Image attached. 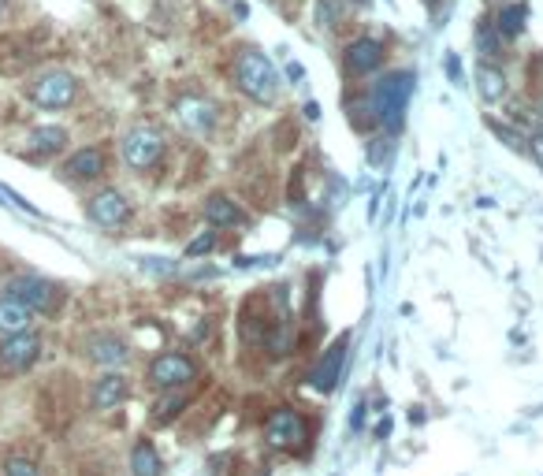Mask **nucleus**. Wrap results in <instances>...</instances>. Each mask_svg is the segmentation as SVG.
<instances>
[{
  "label": "nucleus",
  "mask_w": 543,
  "mask_h": 476,
  "mask_svg": "<svg viewBox=\"0 0 543 476\" xmlns=\"http://www.w3.org/2000/svg\"><path fill=\"white\" fill-rule=\"evenodd\" d=\"M477 49L484 60H495V56H503L499 53V30H495V23L491 19H480V27H477Z\"/></svg>",
  "instance_id": "obj_23"
},
{
  "label": "nucleus",
  "mask_w": 543,
  "mask_h": 476,
  "mask_svg": "<svg viewBox=\"0 0 543 476\" xmlns=\"http://www.w3.org/2000/svg\"><path fill=\"white\" fill-rule=\"evenodd\" d=\"M216 119H220L216 105H212V101H205V97H198V93H186V97H179V101H175V123H179L186 134H194V138H205V134H212Z\"/></svg>",
  "instance_id": "obj_9"
},
{
  "label": "nucleus",
  "mask_w": 543,
  "mask_h": 476,
  "mask_svg": "<svg viewBox=\"0 0 543 476\" xmlns=\"http://www.w3.org/2000/svg\"><path fill=\"white\" fill-rule=\"evenodd\" d=\"M287 79H294V82L302 79V67H298V64H287Z\"/></svg>",
  "instance_id": "obj_32"
},
{
  "label": "nucleus",
  "mask_w": 543,
  "mask_h": 476,
  "mask_svg": "<svg viewBox=\"0 0 543 476\" xmlns=\"http://www.w3.org/2000/svg\"><path fill=\"white\" fill-rule=\"evenodd\" d=\"M447 75H451V82L454 86H458V82H462V64H458V56H447Z\"/></svg>",
  "instance_id": "obj_28"
},
{
  "label": "nucleus",
  "mask_w": 543,
  "mask_h": 476,
  "mask_svg": "<svg viewBox=\"0 0 543 476\" xmlns=\"http://www.w3.org/2000/svg\"><path fill=\"white\" fill-rule=\"evenodd\" d=\"M235 82H239V90L257 101V105H272L279 97V71L272 67L265 53H257V49H242L239 60H235Z\"/></svg>",
  "instance_id": "obj_2"
},
{
  "label": "nucleus",
  "mask_w": 543,
  "mask_h": 476,
  "mask_svg": "<svg viewBox=\"0 0 543 476\" xmlns=\"http://www.w3.org/2000/svg\"><path fill=\"white\" fill-rule=\"evenodd\" d=\"M131 476H164V462H160L157 447L149 439H138L131 450Z\"/></svg>",
  "instance_id": "obj_20"
},
{
  "label": "nucleus",
  "mask_w": 543,
  "mask_h": 476,
  "mask_svg": "<svg viewBox=\"0 0 543 476\" xmlns=\"http://www.w3.org/2000/svg\"><path fill=\"white\" fill-rule=\"evenodd\" d=\"M131 395V384H127V376L123 372H105V376H97L90 387V406L97 413L105 410H116L120 402H127Z\"/></svg>",
  "instance_id": "obj_14"
},
{
  "label": "nucleus",
  "mask_w": 543,
  "mask_h": 476,
  "mask_svg": "<svg viewBox=\"0 0 543 476\" xmlns=\"http://www.w3.org/2000/svg\"><path fill=\"white\" fill-rule=\"evenodd\" d=\"M525 19H529V4H506L491 23H495V30H499L503 38H517V34L525 30Z\"/></svg>",
  "instance_id": "obj_21"
},
{
  "label": "nucleus",
  "mask_w": 543,
  "mask_h": 476,
  "mask_svg": "<svg viewBox=\"0 0 543 476\" xmlns=\"http://www.w3.org/2000/svg\"><path fill=\"white\" fill-rule=\"evenodd\" d=\"M205 220H209L212 227L227 231V227H242L250 216H246V212H242L231 198H224V194H212V198L205 201Z\"/></svg>",
  "instance_id": "obj_16"
},
{
  "label": "nucleus",
  "mask_w": 543,
  "mask_h": 476,
  "mask_svg": "<svg viewBox=\"0 0 543 476\" xmlns=\"http://www.w3.org/2000/svg\"><path fill=\"white\" fill-rule=\"evenodd\" d=\"M305 119H313V123L320 119V105H317V101H305Z\"/></svg>",
  "instance_id": "obj_30"
},
{
  "label": "nucleus",
  "mask_w": 543,
  "mask_h": 476,
  "mask_svg": "<svg viewBox=\"0 0 543 476\" xmlns=\"http://www.w3.org/2000/svg\"><path fill=\"white\" fill-rule=\"evenodd\" d=\"M346 350H350V339H339V343H332L328 350H324V357H320L317 365H313V372H309V384L317 387V391H335V384H339V376H343V365H346Z\"/></svg>",
  "instance_id": "obj_13"
},
{
  "label": "nucleus",
  "mask_w": 543,
  "mask_h": 476,
  "mask_svg": "<svg viewBox=\"0 0 543 476\" xmlns=\"http://www.w3.org/2000/svg\"><path fill=\"white\" fill-rule=\"evenodd\" d=\"M309 439V428H305V417L291 406H279V410L268 413L265 421V443L272 450H283V454H294V450L305 447Z\"/></svg>",
  "instance_id": "obj_3"
},
{
  "label": "nucleus",
  "mask_w": 543,
  "mask_h": 476,
  "mask_svg": "<svg viewBox=\"0 0 543 476\" xmlns=\"http://www.w3.org/2000/svg\"><path fill=\"white\" fill-rule=\"evenodd\" d=\"M86 357L93 365H101V369H120V365L131 361V346L123 343L120 335H112V331H93L86 339Z\"/></svg>",
  "instance_id": "obj_12"
},
{
  "label": "nucleus",
  "mask_w": 543,
  "mask_h": 476,
  "mask_svg": "<svg viewBox=\"0 0 543 476\" xmlns=\"http://www.w3.org/2000/svg\"><path fill=\"white\" fill-rule=\"evenodd\" d=\"M212 246H216V231H205V235H198L190 246H186V257L194 261V257H201V253H209Z\"/></svg>",
  "instance_id": "obj_27"
},
{
  "label": "nucleus",
  "mask_w": 543,
  "mask_h": 476,
  "mask_svg": "<svg viewBox=\"0 0 543 476\" xmlns=\"http://www.w3.org/2000/svg\"><path fill=\"white\" fill-rule=\"evenodd\" d=\"M532 153H536V160H540V168H543V134L532 142Z\"/></svg>",
  "instance_id": "obj_31"
},
{
  "label": "nucleus",
  "mask_w": 543,
  "mask_h": 476,
  "mask_svg": "<svg viewBox=\"0 0 543 476\" xmlns=\"http://www.w3.org/2000/svg\"><path fill=\"white\" fill-rule=\"evenodd\" d=\"M123 164L134 172H149L160 157H164V134L157 127H131L120 142Z\"/></svg>",
  "instance_id": "obj_4"
},
{
  "label": "nucleus",
  "mask_w": 543,
  "mask_h": 476,
  "mask_svg": "<svg viewBox=\"0 0 543 476\" xmlns=\"http://www.w3.org/2000/svg\"><path fill=\"white\" fill-rule=\"evenodd\" d=\"M477 90H480V97H484L488 105H499V101L506 97V75L495 64H488V60H484V64L477 67Z\"/></svg>",
  "instance_id": "obj_19"
},
{
  "label": "nucleus",
  "mask_w": 543,
  "mask_h": 476,
  "mask_svg": "<svg viewBox=\"0 0 543 476\" xmlns=\"http://www.w3.org/2000/svg\"><path fill=\"white\" fill-rule=\"evenodd\" d=\"M105 172V153L97 146H86L79 153H71L64 160V175L67 179H75V183H86V179H97V175Z\"/></svg>",
  "instance_id": "obj_15"
},
{
  "label": "nucleus",
  "mask_w": 543,
  "mask_h": 476,
  "mask_svg": "<svg viewBox=\"0 0 543 476\" xmlns=\"http://www.w3.org/2000/svg\"><path fill=\"white\" fill-rule=\"evenodd\" d=\"M194 376H198L194 357L179 354V350H168V354L153 357V365H149V384L160 387V391H179V387H186Z\"/></svg>",
  "instance_id": "obj_7"
},
{
  "label": "nucleus",
  "mask_w": 543,
  "mask_h": 476,
  "mask_svg": "<svg viewBox=\"0 0 543 476\" xmlns=\"http://www.w3.org/2000/svg\"><path fill=\"white\" fill-rule=\"evenodd\" d=\"M75 97H79V82H75V75H67V71H45L30 86V101L38 108H49V112L67 108Z\"/></svg>",
  "instance_id": "obj_6"
},
{
  "label": "nucleus",
  "mask_w": 543,
  "mask_h": 476,
  "mask_svg": "<svg viewBox=\"0 0 543 476\" xmlns=\"http://www.w3.org/2000/svg\"><path fill=\"white\" fill-rule=\"evenodd\" d=\"M4 294L15 298L19 305H27L30 313H41V317L56 313V305H60V287L41 276H15L12 283L4 287Z\"/></svg>",
  "instance_id": "obj_5"
},
{
  "label": "nucleus",
  "mask_w": 543,
  "mask_h": 476,
  "mask_svg": "<svg viewBox=\"0 0 543 476\" xmlns=\"http://www.w3.org/2000/svg\"><path fill=\"white\" fill-rule=\"evenodd\" d=\"M34 324V313H30L27 305H19L15 298H0V339H12V335H23L30 331Z\"/></svg>",
  "instance_id": "obj_17"
},
{
  "label": "nucleus",
  "mask_w": 543,
  "mask_h": 476,
  "mask_svg": "<svg viewBox=\"0 0 543 476\" xmlns=\"http://www.w3.org/2000/svg\"><path fill=\"white\" fill-rule=\"evenodd\" d=\"M38 357H41V339L34 331L0 339V376H23L27 369H34Z\"/></svg>",
  "instance_id": "obj_8"
},
{
  "label": "nucleus",
  "mask_w": 543,
  "mask_h": 476,
  "mask_svg": "<svg viewBox=\"0 0 543 476\" xmlns=\"http://www.w3.org/2000/svg\"><path fill=\"white\" fill-rule=\"evenodd\" d=\"M183 410H186V395H183V391H175V395L160 398L157 406H153V421H157V424H172Z\"/></svg>",
  "instance_id": "obj_22"
},
{
  "label": "nucleus",
  "mask_w": 543,
  "mask_h": 476,
  "mask_svg": "<svg viewBox=\"0 0 543 476\" xmlns=\"http://www.w3.org/2000/svg\"><path fill=\"white\" fill-rule=\"evenodd\" d=\"M410 97H413V71H395V75L376 79L365 90L372 123L384 127L387 134H398L402 131V119H406V108H410Z\"/></svg>",
  "instance_id": "obj_1"
},
{
  "label": "nucleus",
  "mask_w": 543,
  "mask_h": 476,
  "mask_svg": "<svg viewBox=\"0 0 543 476\" xmlns=\"http://www.w3.org/2000/svg\"><path fill=\"white\" fill-rule=\"evenodd\" d=\"M380 64H384V45L376 38H358L346 45L343 53V71L350 75V79H369V75H376L380 71Z\"/></svg>",
  "instance_id": "obj_10"
},
{
  "label": "nucleus",
  "mask_w": 543,
  "mask_h": 476,
  "mask_svg": "<svg viewBox=\"0 0 543 476\" xmlns=\"http://www.w3.org/2000/svg\"><path fill=\"white\" fill-rule=\"evenodd\" d=\"M343 19V0H317V23L320 27H335Z\"/></svg>",
  "instance_id": "obj_25"
},
{
  "label": "nucleus",
  "mask_w": 543,
  "mask_h": 476,
  "mask_svg": "<svg viewBox=\"0 0 543 476\" xmlns=\"http://www.w3.org/2000/svg\"><path fill=\"white\" fill-rule=\"evenodd\" d=\"M354 4H369V0H354Z\"/></svg>",
  "instance_id": "obj_34"
},
{
  "label": "nucleus",
  "mask_w": 543,
  "mask_h": 476,
  "mask_svg": "<svg viewBox=\"0 0 543 476\" xmlns=\"http://www.w3.org/2000/svg\"><path fill=\"white\" fill-rule=\"evenodd\" d=\"M4 8H8V0H0V15H4Z\"/></svg>",
  "instance_id": "obj_33"
},
{
  "label": "nucleus",
  "mask_w": 543,
  "mask_h": 476,
  "mask_svg": "<svg viewBox=\"0 0 543 476\" xmlns=\"http://www.w3.org/2000/svg\"><path fill=\"white\" fill-rule=\"evenodd\" d=\"M361 421H365V402H358V406H354V417H350V424H354V432L361 428Z\"/></svg>",
  "instance_id": "obj_29"
},
{
  "label": "nucleus",
  "mask_w": 543,
  "mask_h": 476,
  "mask_svg": "<svg viewBox=\"0 0 543 476\" xmlns=\"http://www.w3.org/2000/svg\"><path fill=\"white\" fill-rule=\"evenodd\" d=\"M488 127H491L495 134H499V138H503V142H506L510 149H517V153H532V142H529V138H525L521 131H514V127H506L503 119H488Z\"/></svg>",
  "instance_id": "obj_24"
},
{
  "label": "nucleus",
  "mask_w": 543,
  "mask_h": 476,
  "mask_svg": "<svg viewBox=\"0 0 543 476\" xmlns=\"http://www.w3.org/2000/svg\"><path fill=\"white\" fill-rule=\"evenodd\" d=\"M64 142H67L64 127H34L27 134V153L30 157H53V153L64 149Z\"/></svg>",
  "instance_id": "obj_18"
},
{
  "label": "nucleus",
  "mask_w": 543,
  "mask_h": 476,
  "mask_svg": "<svg viewBox=\"0 0 543 476\" xmlns=\"http://www.w3.org/2000/svg\"><path fill=\"white\" fill-rule=\"evenodd\" d=\"M4 476H41V473H38V465L30 462V458L15 454V458H8V462H4Z\"/></svg>",
  "instance_id": "obj_26"
},
{
  "label": "nucleus",
  "mask_w": 543,
  "mask_h": 476,
  "mask_svg": "<svg viewBox=\"0 0 543 476\" xmlns=\"http://www.w3.org/2000/svg\"><path fill=\"white\" fill-rule=\"evenodd\" d=\"M86 212H90V220L97 227L116 231V227H123L127 220H131V201L123 198L120 190H101V194H93L90 198Z\"/></svg>",
  "instance_id": "obj_11"
}]
</instances>
